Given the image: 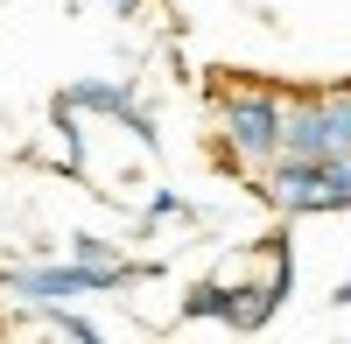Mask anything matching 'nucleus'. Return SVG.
Returning <instances> with one entry per match:
<instances>
[{
    "label": "nucleus",
    "instance_id": "1",
    "mask_svg": "<svg viewBox=\"0 0 351 344\" xmlns=\"http://www.w3.org/2000/svg\"><path fill=\"white\" fill-rule=\"evenodd\" d=\"M281 106H288V92H274V84H225L218 92V162L239 169V176L274 169L281 162Z\"/></svg>",
    "mask_w": 351,
    "mask_h": 344
},
{
    "label": "nucleus",
    "instance_id": "2",
    "mask_svg": "<svg viewBox=\"0 0 351 344\" xmlns=\"http://www.w3.org/2000/svg\"><path fill=\"white\" fill-rule=\"evenodd\" d=\"M281 155H288V162L351 155V84L288 92V106H281Z\"/></svg>",
    "mask_w": 351,
    "mask_h": 344
},
{
    "label": "nucleus",
    "instance_id": "3",
    "mask_svg": "<svg viewBox=\"0 0 351 344\" xmlns=\"http://www.w3.org/2000/svg\"><path fill=\"white\" fill-rule=\"evenodd\" d=\"M112 281L84 260H28V267H8V295H21L28 309H71L84 295H106Z\"/></svg>",
    "mask_w": 351,
    "mask_h": 344
},
{
    "label": "nucleus",
    "instance_id": "4",
    "mask_svg": "<svg viewBox=\"0 0 351 344\" xmlns=\"http://www.w3.org/2000/svg\"><path fill=\"white\" fill-rule=\"evenodd\" d=\"M274 309H281V288H267V281H246V288L225 295V323H232V330H260Z\"/></svg>",
    "mask_w": 351,
    "mask_h": 344
},
{
    "label": "nucleus",
    "instance_id": "5",
    "mask_svg": "<svg viewBox=\"0 0 351 344\" xmlns=\"http://www.w3.org/2000/svg\"><path fill=\"white\" fill-rule=\"evenodd\" d=\"M225 295H232V281H197L183 295V317H225Z\"/></svg>",
    "mask_w": 351,
    "mask_h": 344
},
{
    "label": "nucleus",
    "instance_id": "6",
    "mask_svg": "<svg viewBox=\"0 0 351 344\" xmlns=\"http://www.w3.org/2000/svg\"><path fill=\"white\" fill-rule=\"evenodd\" d=\"M43 330L77 337V344H99V323H92V317H77V309H43Z\"/></svg>",
    "mask_w": 351,
    "mask_h": 344
}]
</instances>
